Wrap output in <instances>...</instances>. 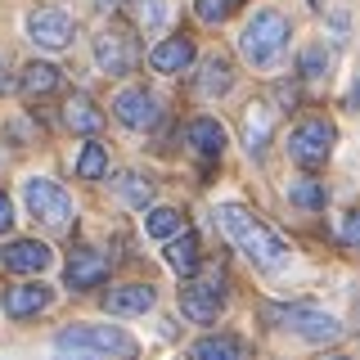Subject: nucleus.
<instances>
[{"label":"nucleus","instance_id":"obj_1","mask_svg":"<svg viewBox=\"0 0 360 360\" xmlns=\"http://www.w3.org/2000/svg\"><path fill=\"white\" fill-rule=\"evenodd\" d=\"M217 221H221L225 239L239 248V252H243L252 266L279 270V266L288 262V243L279 239V234L270 230L262 217H252L248 207H239V202H225V207H217Z\"/></svg>","mask_w":360,"mask_h":360},{"label":"nucleus","instance_id":"obj_2","mask_svg":"<svg viewBox=\"0 0 360 360\" xmlns=\"http://www.w3.org/2000/svg\"><path fill=\"white\" fill-rule=\"evenodd\" d=\"M266 324H275V329L284 333H297L302 342H338L342 338V324H338V315L311 307V302H288V307H266Z\"/></svg>","mask_w":360,"mask_h":360},{"label":"nucleus","instance_id":"obj_3","mask_svg":"<svg viewBox=\"0 0 360 360\" xmlns=\"http://www.w3.org/2000/svg\"><path fill=\"white\" fill-rule=\"evenodd\" d=\"M284 45H288V18L279 14V9H262V14H252V22H248L243 37H239V50H243V59L252 68L279 63Z\"/></svg>","mask_w":360,"mask_h":360},{"label":"nucleus","instance_id":"obj_4","mask_svg":"<svg viewBox=\"0 0 360 360\" xmlns=\"http://www.w3.org/2000/svg\"><path fill=\"white\" fill-rule=\"evenodd\" d=\"M63 352H90V356H112V360H131L135 342L122 329H104V324H68L59 333Z\"/></svg>","mask_w":360,"mask_h":360},{"label":"nucleus","instance_id":"obj_5","mask_svg":"<svg viewBox=\"0 0 360 360\" xmlns=\"http://www.w3.org/2000/svg\"><path fill=\"white\" fill-rule=\"evenodd\" d=\"M333 144H338L333 122H329V117H307V122H297V127H292V135H288V158H292L297 167H307V172H315V167L329 162Z\"/></svg>","mask_w":360,"mask_h":360},{"label":"nucleus","instance_id":"obj_6","mask_svg":"<svg viewBox=\"0 0 360 360\" xmlns=\"http://www.w3.org/2000/svg\"><path fill=\"white\" fill-rule=\"evenodd\" d=\"M27 207L32 217H37L41 225H50V230H68L72 225V198H68L63 185H54V180H27Z\"/></svg>","mask_w":360,"mask_h":360},{"label":"nucleus","instance_id":"obj_7","mask_svg":"<svg viewBox=\"0 0 360 360\" xmlns=\"http://www.w3.org/2000/svg\"><path fill=\"white\" fill-rule=\"evenodd\" d=\"M27 37L41 45V50H50V54H59L72 45L77 37V22L72 14H63V9H37V14L27 18Z\"/></svg>","mask_w":360,"mask_h":360},{"label":"nucleus","instance_id":"obj_8","mask_svg":"<svg viewBox=\"0 0 360 360\" xmlns=\"http://www.w3.org/2000/svg\"><path fill=\"white\" fill-rule=\"evenodd\" d=\"M95 59H99V68H104L108 77H127L131 68L140 63L135 37H131V32H122V27H108V32H99V41H95Z\"/></svg>","mask_w":360,"mask_h":360},{"label":"nucleus","instance_id":"obj_9","mask_svg":"<svg viewBox=\"0 0 360 360\" xmlns=\"http://www.w3.org/2000/svg\"><path fill=\"white\" fill-rule=\"evenodd\" d=\"M221 279H189L185 288H180V311H185V320L194 324H212L221 315Z\"/></svg>","mask_w":360,"mask_h":360},{"label":"nucleus","instance_id":"obj_10","mask_svg":"<svg viewBox=\"0 0 360 360\" xmlns=\"http://www.w3.org/2000/svg\"><path fill=\"white\" fill-rule=\"evenodd\" d=\"M112 112H117V122L122 127H131V131H149L158 127V99L149 95V90H140V86H131V90H122L117 99H112Z\"/></svg>","mask_w":360,"mask_h":360},{"label":"nucleus","instance_id":"obj_11","mask_svg":"<svg viewBox=\"0 0 360 360\" xmlns=\"http://www.w3.org/2000/svg\"><path fill=\"white\" fill-rule=\"evenodd\" d=\"M50 262H54V252H50V243H41V239H14L0 252V266H5L9 275H41Z\"/></svg>","mask_w":360,"mask_h":360},{"label":"nucleus","instance_id":"obj_12","mask_svg":"<svg viewBox=\"0 0 360 360\" xmlns=\"http://www.w3.org/2000/svg\"><path fill=\"white\" fill-rule=\"evenodd\" d=\"M194 54H198V45L189 37H167V41H158L149 50V68L162 72V77H176V72H185V68L194 63Z\"/></svg>","mask_w":360,"mask_h":360},{"label":"nucleus","instance_id":"obj_13","mask_svg":"<svg viewBox=\"0 0 360 360\" xmlns=\"http://www.w3.org/2000/svg\"><path fill=\"white\" fill-rule=\"evenodd\" d=\"M108 279V262L99 252H90V248H77L72 262H68V288L86 292V288H99Z\"/></svg>","mask_w":360,"mask_h":360},{"label":"nucleus","instance_id":"obj_14","mask_svg":"<svg viewBox=\"0 0 360 360\" xmlns=\"http://www.w3.org/2000/svg\"><path fill=\"white\" fill-rule=\"evenodd\" d=\"M50 302H54V292L45 284H9L5 288V311L14 315V320H27V315L45 311Z\"/></svg>","mask_w":360,"mask_h":360},{"label":"nucleus","instance_id":"obj_15","mask_svg":"<svg viewBox=\"0 0 360 360\" xmlns=\"http://www.w3.org/2000/svg\"><path fill=\"white\" fill-rule=\"evenodd\" d=\"M153 302H158V292L149 284H122L104 297V311L108 315H144V311H153Z\"/></svg>","mask_w":360,"mask_h":360},{"label":"nucleus","instance_id":"obj_16","mask_svg":"<svg viewBox=\"0 0 360 360\" xmlns=\"http://www.w3.org/2000/svg\"><path fill=\"white\" fill-rule=\"evenodd\" d=\"M270 131H275V112H270V104H262V99L248 104V112H243V144H248V153H252V158L266 153Z\"/></svg>","mask_w":360,"mask_h":360},{"label":"nucleus","instance_id":"obj_17","mask_svg":"<svg viewBox=\"0 0 360 360\" xmlns=\"http://www.w3.org/2000/svg\"><path fill=\"white\" fill-rule=\"evenodd\" d=\"M185 140H189V149H194L198 158H221V153H225V127H221L217 117H198V122H189Z\"/></svg>","mask_w":360,"mask_h":360},{"label":"nucleus","instance_id":"obj_18","mask_svg":"<svg viewBox=\"0 0 360 360\" xmlns=\"http://www.w3.org/2000/svg\"><path fill=\"white\" fill-rule=\"evenodd\" d=\"M63 122H68L72 131H82V135H95L99 127H104V112H99V104H95L90 95H68Z\"/></svg>","mask_w":360,"mask_h":360},{"label":"nucleus","instance_id":"obj_19","mask_svg":"<svg viewBox=\"0 0 360 360\" xmlns=\"http://www.w3.org/2000/svg\"><path fill=\"white\" fill-rule=\"evenodd\" d=\"M243 342L234 333H212V338H198L189 347V360H243Z\"/></svg>","mask_w":360,"mask_h":360},{"label":"nucleus","instance_id":"obj_20","mask_svg":"<svg viewBox=\"0 0 360 360\" xmlns=\"http://www.w3.org/2000/svg\"><path fill=\"white\" fill-rule=\"evenodd\" d=\"M198 90H202V95H212V99L230 95V90H234V68H230V59L212 54V59L198 68Z\"/></svg>","mask_w":360,"mask_h":360},{"label":"nucleus","instance_id":"obj_21","mask_svg":"<svg viewBox=\"0 0 360 360\" xmlns=\"http://www.w3.org/2000/svg\"><path fill=\"white\" fill-rule=\"evenodd\" d=\"M167 266H172L176 275L194 279V270H198V239L189 230H180V234L167 239Z\"/></svg>","mask_w":360,"mask_h":360},{"label":"nucleus","instance_id":"obj_22","mask_svg":"<svg viewBox=\"0 0 360 360\" xmlns=\"http://www.w3.org/2000/svg\"><path fill=\"white\" fill-rule=\"evenodd\" d=\"M63 82V72L54 63H27L22 68V95L27 99H45V95H54Z\"/></svg>","mask_w":360,"mask_h":360},{"label":"nucleus","instance_id":"obj_23","mask_svg":"<svg viewBox=\"0 0 360 360\" xmlns=\"http://www.w3.org/2000/svg\"><path fill=\"white\" fill-rule=\"evenodd\" d=\"M117 198L127 207H153V180L140 172H122L117 176Z\"/></svg>","mask_w":360,"mask_h":360},{"label":"nucleus","instance_id":"obj_24","mask_svg":"<svg viewBox=\"0 0 360 360\" xmlns=\"http://www.w3.org/2000/svg\"><path fill=\"white\" fill-rule=\"evenodd\" d=\"M288 198H292V207H302V212H320L324 202H329V189H324L320 180H292Z\"/></svg>","mask_w":360,"mask_h":360},{"label":"nucleus","instance_id":"obj_25","mask_svg":"<svg viewBox=\"0 0 360 360\" xmlns=\"http://www.w3.org/2000/svg\"><path fill=\"white\" fill-rule=\"evenodd\" d=\"M104 172H108V149L99 140L82 144V153H77V176H82V180H99Z\"/></svg>","mask_w":360,"mask_h":360},{"label":"nucleus","instance_id":"obj_26","mask_svg":"<svg viewBox=\"0 0 360 360\" xmlns=\"http://www.w3.org/2000/svg\"><path fill=\"white\" fill-rule=\"evenodd\" d=\"M180 225H185V217L176 207H149V217H144V230L153 239H172V234H180Z\"/></svg>","mask_w":360,"mask_h":360},{"label":"nucleus","instance_id":"obj_27","mask_svg":"<svg viewBox=\"0 0 360 360\" xmlns=\"http://www.w3.org/2000/svg\"><path fill=\"white\" fill-rule=\"evenodd\" d=\"M324 72H329V50L324 45H307V54H302V82H324Z\"/></svg>","mask_w":360,"mask_h":360},{"label":"nucleus","instance_id":"obj_28","mask_svg":"<svg viewBox=\"0 0 360 360\" xmlns=\"http://www.w3.org/2000/svg\"><path fill=\"white\" fill-rule=\"evenodd\" d=\"M131 5H135V22H140L144 32H153V27L167 22V0H131Z\"/></svg>","mask_w":360,"mask_h":360},{"label":"nucleus","instance_id":"obj_29","mask_svg":"<svg viewBox=\"0 0 360 360\" xmlns=\"http://www.w3.org/2000/svg\"><path fill=\"white\" fill-rule=\"evenodd\" d=\"M230 5H234V0H194V14H198V22L217 27V22L230 18Z\"/></svg>","mask_w":360,"mask_h":360},{"label":"nucleus","instance_id":"obj_30","mask_svg":"<svg viewBox=\"0 0 360 360\" xmlns=\"http://www.w3.org/2000/svg\"><path fill=\"white\" fill-rule=\"evenodd\" d=\"M338 243H342V248H360V207L342 217V225H338Z\"/></svg>","mask_w":360,"mask_h":360},{"label":"nucleus","instance_id":"obj_31","mask_svg":"<svg viewBox=\"0 0 360 360\" xmlns=\"http://www.w3.org/2000/svg\"><path fill=\"white\" fill-rule=\"evenodd\" d=\"M14 225V202H9V194L0 189V230H9Z\"/></svg>","mask_w":360,"mask_h":360},{"label":"nucleus","instance_id":"obj_32","mask_svg":"<svg viewBox=\"0 0 360 360\" xmlns=\"http://www.w3.org/2000/svg\"><path fill=\"white\" fill-rule=\"evenodd\" d=\"M347 108H360V82H356L352 90H347Z\"/></svg>","mask_w":360,"mask_h":360},{"label":"nucleus","instance_id":"obj_33","mask_svg":"<svg viewBox=\"0 0 360 360\" xmlns=\"http://www.w3.org/2000/svg\"><path fill=\"white\" fill-rule=\"evenodd\" d=\"M59 360H99V356H90V352H63Z\"/></svg>","mask_w":360,"mask_h":360},{"label":"nucleus","instance_id":"obj_34","mask_svg":"<svg viewBox=\"0 0 360 360\" xmlns=\"http://www.w3.org/2000/svg\"><path fill=\"white\" fill-rule=\"evenodd\" d=\"M333 360H347V356H333Z\"/></svg>","mask_w":360,"mask_h":360}]
</instances>
